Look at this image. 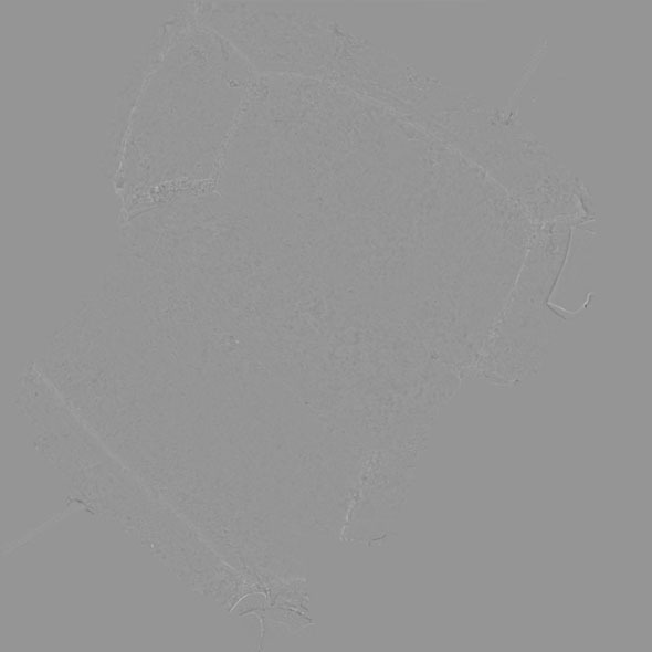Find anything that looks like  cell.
<instances>
[{
  "mask_svg": "<svg viewBox=\"0 0 652 652\" xmlns=\"http://www.w3.org/2000/svg\"><path fill=\"white\" fill-rule=\"evenodd\" d=\"M250 63L196 18L155 57L130 111L112 183L122 198L209 181L251 87Z\"/></svg>",
  "mask_w": 652,
  "mask_h": 652,
  "instance_id": "6da1fadb",
  "label": "cell"
}]
</instances>
